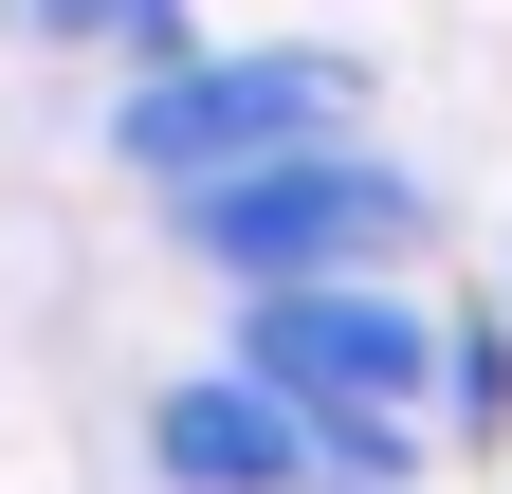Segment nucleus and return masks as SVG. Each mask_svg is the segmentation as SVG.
I'll list each match as a JSON object with an SVG mask.
<instances>
[{"instance_id":"nucleus-2","label":"nucleus","mask_w":512,"mask_h":494,"mask_svg":"<svg viewBox=\"0 0 512 494\" xmlns=\"http://www.w3.org/2000/svg\"><path fill=\"white\" fill-rule=\"evenodd\" d=\"M366 129V55L330 37H256V55H165V74H128L110 147L165 183H238V165H293V147H348Z\"/></svg>"},{"instance_id":"nucleus-5","label":"nucleus","mask_w":512,"mask_h":494,"mask_svg":"<svg viewBox=\"0 0 512 494\" xmlns=\"http://www.w3.org/2000/svg\"><path fill=\"white\" fill-rule=\"evenodd\" d=\"M439 385H458L439 421H458V440H494V421H512V312H458V330H439Z\"/></svg>"},{"instance_id":"nucleus-4","label":"nucleus","mask_w":512,"mask_h":494,"mask_svg":"<svg viewBox=\"0 0 512 494\" xmlns=\"http://www.w3.org/2000/svg\"><path fill=\"white\" fill-rule=\"evenodd\" d=\"M147 476H165V494H330L311 421H293L275 385H238V366H202V385H147Z\"/></svg>"},{"instance_id":"nucleus-6","label":"nucleus","mask_w":512,"mask_h":494,"mask_svg":"<svg viewBox=\"0 0 512 494\" xmlns=\"http://www.w3.org/2000/svg\"><path fill=\"white\" fill-rule=\"evenodd\" d=\"M19 19H37V37H110L128 74H165V55H183V0H19Z\"/></svg>"},{"instance_id":"nucleus-1","label":"nucleus","mask_w":512,"mask_h":494,"mask_svg":"<svg viewBox=\"0 0 512 494\" xmlns=\"http://www.w3.org/2000/svg\"><path fill=\"white\" fill-rule=\"evenodd\" d=\"M238 385H275L311 421L330 494H403L421 421H439V330L384 275H348V293H238Z\"/></svg>"},{"instance_id":"nucleus-3","label":"nucleus","mask_w":512,"mask_h":494,"mask_svg":"<svg viewBox=\"0 0 512 494\" xmlns=\"http://www.w3.org/2000/svg\"><path fill=\"white\" fill-rule=\"evenodd\" d=\"M165 220H183V257L238 275V293H348V275H384V257L421 238V183L348 129V147H293V165H238V183H183Z\"/></svg>"},{"instance_id":"nucleus-7","label":"nucleus","mask_w":512,"mask_h":494,"mask_svg":"<svg viewBox=\"0 0 512 494\" xmlns=\"http://www.w3.org/2000/svg\"><path fill=\"white\" fill-rule=\"evenodd\" d=\"M494 312H512V257H494Z\"/></svg>"}]
</instances>
